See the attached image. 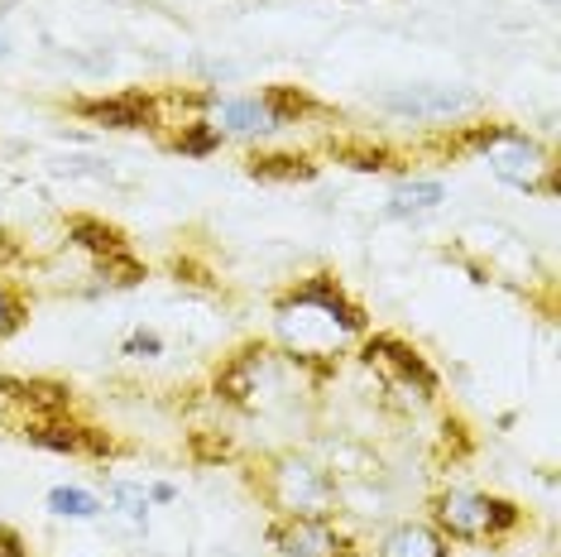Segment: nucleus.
Returning a JSON list of instances; mask_svg holds the SVG:
<instances>
[{
  "mask_svg": "<svg viewBox=\"0 0 561 557\" xmlns=\"http://www.w3.org/2000/svg\"><path fill=\"white\" fill-rule=\"evenodd\" d=\"M336 159L351 163V169H360V173H379V169L393 163V155L379 149V145H336Z\"/></svg>",
  "mask_w": 561,
  "mask_h": 557,
  "instance_id": "20",
  "label": "nucleus"
},
{
  "mask_svg": "<svg viewBox=\"0 0 561 557\" xmlns=\"http://www.w3.org/2000/svg\"><path fill=\"white\" fill-rule=\"evenodd\" d=\"M221 125L216 121H187L183 130H178V139H173V149L178 155H187V159H207V155H216L221 149Z\"/></svg>",
  "mask_w": 561,
  "mask_h": 557,
  "instance_id": "17",
  "label": "nucleus"
},
{
  "mask_svg": "<svg viewBox=\"0 0 561 557\" xmlns=\"http://www.w3.org/2000/svg\"><path fill=\"white\" fill-rule=\"evenodd\" d=\"M270 543L284 557H355V543L331 519H284L270 524Z\"/></svg>",
  "mask_w": 561,
  "mask_h": 557,
  "instance_id": "6",
  "label": "nucleus"
},
{
  "mask_svg": "<svg viewBox=\"0 0 561 557\" xmlns=\"http://www.w3.org/2000/svg\"><path fill=\"white\" fill-rule=\"evenodd\" d=\"M111 500H116V514L125 519V524L145 528V519H149V490H145V486L116 480V486H111Z\"/></svg>",
  "mask_w": 561,
  "mask_h": 557,
  "instance_id": "19",
  "label": "nucleus"
},
{
  "mask_svg": "<svg viewBox=\"0 0 561 557\" xmlns=\"http://www.w3.org/2000/svg\"><path fill=\"white\" fill-rule=\"evenodd\" d=\"M456 155H480L490 163V173L518 193H542V197H557L561 193V169L552 163V155L538 145L533 135H523L518 125L508 121H480V125H466L461 135L451 139Z\"/></svg>",
  "mask_w": 561,
  "mask_h": 557,
  "instance_id": "2",
  "label": "nucleus"
},
{
  "mask_svg": "<svg viewBox=\"0 0 561 557\" xmlns=\"http://www.w3.org/2000/svg\"><path fill=\"white\" fill-rule=\"evenodd\" d=\"M375 557H451V543H446L432 524H393L385 538L375 543Z\"/></svg>",
  "mask_w": 561,
  "mask_h": 557,
  "instance_id": "12",
  "label": "nucleus"
},
{
  "mask_svg": "<svg viewBox=\"0 0 561 557\" xmlns=\"http://www.w3.org/2000/svg\"><path fill=\"white\" fill-rule=\"evenodd\" d=\"M169 500H178V490L169 486V480H159V486L149 490V504H169Z\"/></svg>",
  "mask_w": 561,
  "mask_h": 557,
  "instance_id": "24",
  "label": "nucleus"
},
{
  "mask_svg": "<svg viewBox=\"0 0 561 557\" xmlns=\"http://www.w3.org/2000/svg\"><path fill=\"white\" fill-rule=\"evenodd\" d=\"M260 496L284 519H331L336 514V480L317 462L298 457V452H278V457L264 462Z\"/></svg>",
  "mask_w": 561,
  "mask_h": 557,
  "instance_id": "3",
  "label": "nucleus"
},
{
  "mask_svg": "<svg viewBox=\"0 0 561 557\" xmlns=\"http://www.w3.org/2000/svg\"><path fill=\"white\" fill-rule=\"evenodd\" d=\"M379 106L403 121H446L456 111L480 106V96L470 87H393V92L379 96Z\"/></svg>",
  "mask_w": 561,
  "mask_h": 557,
  "instance_id": "7",
  "label": "nucleus"
},
{
  "mask_svg": "<svg viewBox=\"0 0 561 557\" xmlns=\"http://www.w3.org/2000/svg\"><path fill=\"white\" fill-rule=\"evenodd\" d=\"M20 322H24V298H20V288L0 284V346H5V341L20 332Z\"/></svg>",
  "mask_w": 561,
  "mask_h": 557,
  "instance_id": "21",
  "label": "nucleus"
},
{
  "mask_svg": "<svg viewBox=\"0 0 561 557\" xmlns=\"http://www.w3.org/2000/svg\"><path fill=\"white\" fill-rule=\"evenodd\" d=\"M274 389H278V356L270 346H240L236 356L216 371V399H226L231 409L254 413Z\"/></svg>",
  "mask_w": 561,
  "mask_h": 557,
  "instance_id": "5",
  "label": "nucleus"
},
{
  "mask_svg": "<svg viewBox=\"0 0 561 557\" xmlns=\"http://www.w3.org/2000/svg\"><path fill=\"white\" fill-rule=\"evenodd\" d=\"M193 457L197 462H221V457H231V442H226V437L207 442V433H193Z\"/></svg>",
  "mask_w": 561,
  "mask_h": 557,
  "instance_id": "23",
  "label": "nucleus"
},
{
  "mask_svg": "<svg viewBox=\"0 0 561 557\" xmlns=\"http://www.w3.org/2000/svg\"><path fill=\"white\" fill-rule=\"evenodd\" d=\"M78 116L111 125V130H154L159 101L145 92H121V96H101V101H78Z\"/></svg>",
  "mask_w": 561,
  "mask_h": 557,
  "instance_id": "10",
  "label": "nucleus"
},
{
  "mask_svg": "<svg viewBox=\"0 0 561 557\" xmlns=\"http://www.w3.org/2000/svg\"><path fill=\"white\" fill-rule=\"evenodd\" d=\"M121 356H139V361H154V356H163V337H159V332H135V337H125Z\"/></svg>",
  "mask_w": 561,
  "mask_h": 557,
  "instance_id": "22",
  "label": "nucleus"
},
{
  "mask_svg": "<svg viewBox=\"0 0 561 557\" xmlns=\"http://www.w3.org/2000/svg\"><path fill=\"white\" fill-rule=\"evenodd\" d=\"M274 318H278V337H284L288 356L298 365H317V361L331 365L336 351L369 327L365 308L331 274H308L298 288H288L274 303Z\"/></svg>",
  "mask_w": 561,
  "mask_h": 557,
  "instance_id": "1",
  "label": "nucleus"
},
{
  "mask_svg": "<svg viewBox=\"0 0 561 557\" xmlns=\"http://www.w3.org/2000/svg\"><path fill=\"white\" fill-rule=\"evenodd\" d=\"M48 510L62 514V519H96L106 504H101L92 490H78V486H58L48 490Z\"/></svg>",
  "mask_w": 561,
  "mask_h": 557,
  "instance_id": "18",
  "label": "nucleus"
},
{
  "mask_svg": "<svg viewBox=\"0 0 561 557\" xmlns=\"http://www.w3.org/2000/svg\"><path fill=\"white\" fill-rule=\"evenodd\" d=\"M0 58H5V44H0Z\"/></svg>",
  "mask_w": 561,
  "mask_h": 557,
  "instance_id": "25",
  "label": "nucleus"
},
{
  "mask_svg": "<svg viewBox=\"0 0 561 557\" xmlns=\"http://www.w3.org/2000/svg\"><path fill=\"white\" fill-rule=\"evenodd\" d=\"M245 173L260 183H308L317 173V163L308 155H250Z\"/></svg>",
  "mask_w": 561,
  "mask_h": 557,
  "instance_id": "15",
  "label": "nucleus"
},
{
  "mask_svg": "<svg viewBox=\"0 0 561 557\" xmlns=\"http://www.w3.org/2000/svg\"><path fill=\"white\" fill-rule=\"evenodd\" d=\"M68 240L78 250H87L92 260H106V255H121V250H130L116 226H106L101 217H72L68 221Z\"/></svg>",
  "mask_w": 561,
  "mask_h": 557,
  "instance_id": "14",
  "label": "nucleus"
},
{
  "mask_svg": "<svg viewBox=\"0 0 561 557\" xmlns=\"http://www.w3.org/2000/svg\"><path fill=\"white\" fill-rule=\"evenodd\" d=\"M216 125H221V135H274L278 130V121H274V111L264 106L260 96H216Z\"/></svg>",
  "mask_w": 561,
  "mask_h": 557,
  "instance_id": "11",
  "label": "nucleus"
},
{
  "mask_svg": "<svg viewBox=\"0 0 561 557\" xmlns=\"http://www.w3.org/2000/svg\"><path fill=\"white\" fill-rule=\"evenodd\" d=\"M442 202H446V183H437V179H403V183H393L385 217H393V221L427 217V212H437Z\"/></svg>",
  "mask_w": 561,
  "mask_h": 557,
  "instance_id": "13",
  "label": "nucleus"
},
{
  "mask_svg": "<svg viewBox=\"0 0 561 557\" xmlns=\"http://www.w3.org/2000/svg\"><path fill=\"white\" fill-rule=\"evenodd\" d=\"M523 524V510L514 500L484 496V490H442L432 500V528L446 543H500Z\"/></svg>",
  "mask_w": 561,
  "mask_h": 557,
  "instance_id": "4",
  "label": "nucleus"
},
{
  "mask_svg": "<svg viewBox=\"0 0 561 557\" xmlns=\"http://www.w3.org/2000/svg\"><path fill=\"white\" fill-rule=\"evenodd\" d=\"M365 361L369 365H379L393 385H403V389H417L423 399L437 395V371L417 356V346H408V341L399 337H389V332H379V337H369L365 341Z\"/></svg>",
  "mask_w": 561,
  "mask_h": 557,
  "instance_id": "8",
  "label": "nucleus"
},
{
  "mask_svg": "<svg viewBox=\"0 0 561 557\" xmlns=\"http://www.w3.org/2000/svg\"><path fill=\"white\" fill-rule=\"evenodd\" d=\"M24 437L44 452H68V457H111V452H116V442L106 433L68 423V418H30V423H24Z\"/></svg>",
  "mask_w": 561,
  "mask_h": 557,
  "instance_id": "9",
  "label": "nucleus"
},
{
  "mask_svg": "<svg viewBox=\"0 0 561 557\" xmlns=\"http://www.w3.org/2000/svg\"><path fill=\"white\" fill-rule=\"evenodd\" d=\"M260 101L274 111V121H278V125H298V121H308V116H317V111H322L308 92H302V87H288V82L264 87V96H260Z\"/></svg>",
  "mask_w": 561,
  "mask_h": 557,
  "instance_id": "16",
  "label": "nucleus"
}]
</instances>
